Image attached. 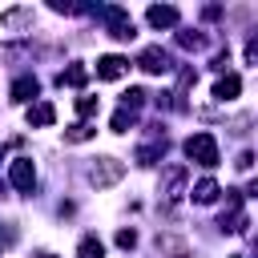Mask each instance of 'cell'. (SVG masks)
I'll return each mask as SVG.
<instances>
[{
    "mask_svg": "<svg viewBox=\"0 0 258 258\" xmlns=\"http://www.w3.org/2000/svg\"><path fill=\"white\" fill-rule=\"evenodd\" d=\"M189 194H194V202L210 206V202H218V194H222V189H218V181H214V177H202V181H198Z\"/></svg>",
    "mask_w": 258,
    "mask_h": 258,
    "instance_id": "obj_14",
    "label": "cell"
},
{
    "mask_svg": "<svg viewBox=\"0 0 258 258\" xmlns=\"http://www.w3.org/2000/svg\"><path fill=\"white\" fill-rule=\"evenodd\" d=\"M238 93H242V81H238L234 73H226V77H218V85H214V97H218V101H234Z\"/></svg>",
    "mask_w": 258,
    "mask_h": 258,
    "instance_id": "obj_10",
    "label": "cell"
},
{
    "mask_svg": "<svg viewBox=\"0 0 258 258\" xmlns=\"http://www.w3.org/2000/svg\"><path fill=\"white\" fill-rule=\"evenodd\" d=\"M36 258H56V254H48V250H44V254H36Z\"/></svg>",
    "mask_w": 258,
    "mask_h": 258,
    "instance_id": "obj_27",
    "label": "cell"
},
{
    "mask_svg": "<svg viewBox=\"0 0 258 258\" xmlns=\"http://www.w3.org/2000/svg\"><path fill=\"white\" fill-rule=\"evenodd\" d=\"M28 16H32V12H28V8H12V12H4V16H0V20H4V24H24V20H28Z\"/></svg>",
    "mask_w": 258,
    "mask_h": 258,
    "instance_id": "obj_20",
    "label": "cell"
},
{
    "mask_svg": "<svg viewBox=\"0 0 258 258\" xmlns=\"http://www.w3.org/2000/svg\"><path fill=\"white\" fill-rule=\"evenodd\" d=\"M89 177H93L97 189H109V185H117V181L125 177V165H121L117 157H97V165L89 169Z\"/></svg>",
    "mask_w": 258,
    "mask_h": 258,
    "instance_id": "obj_2",
    "label": "cell"
},
{
    "mask_svg": "<svg viewBox=\"0 0 258 258\" xmlns=\"http://www.w3.org/2000/svg\"><path fill=\"white\" fill-rule=\"evenodd\" d=\"M77 254H81V258H105V242L89 234V238H81V246H77Z\"/></svg>",
    "mask_w": 258,
    "mask_h": 258,
    "instance_id": "obj_16",
    "label": "cell"
},
{
    "mask_svg": "<svg viewBox=\"0 0 258 258\" xmlns=\"http://www.w3.org/2000/svg\"><path fill=\"white\" fill-rule=\"evenodd\" d=\"M137 64H141L145 73H153V77H161V73H169V69H173V64H169V56H165L157 44H149V48L137 56Z\"/></svg>",
    "mask_w": 258,
    "mask_h": 258,
    "instance_id": "obj_6",
    "label": "cell"
},
{
    "mask_svg": "<svg viewBox=\"0 0 258 258\" xmlns=\"http://www.w3.org/2000/svg\"><path fill=\"white\" fill-rule=\"evenodd\" d=\"M133 121H137V113H129V109H117L109 125H113V133H129V129H133Z\"/></svg>",
    "mask_w": 258,
    "mask_h": 258,
    "instance_id": "obj_18",
    "label": "cell"
},
{
    "mask_svg": "<svg viewBox=\"0 0 258 258\" xmlns=\"http://www.w3.org/2000/svg\"><path fill=\"white\" fill-rule=\"evenodd\" d=\"M8 181H12L16 189H24V194H32V185H36V165H32L28 157H16V161L8 165Z\"/></svg>",
    "mask_w": 258,
    "mask_h": 258,
    "instance_id": "obj_5",
    "label": "cell"
},
{
    "mask_svg": "<svg viewBox=\"0 0 258 258\" xmlns=\"http://www.w3.org/2000/svg\"><path fill=\"white\" fill-rule=\"evenodd\" d=\"M101 16H105V24H109V36H117V40H133V20H129L125 8L109 4V8H101Z\"/></svg>",
    "mask_w": 258,
    "mask_h": 258,
    "instance_id": "obj_4",
    "label": "cell"
},
{
    "mask_svg": "<svg viewBox=\"0 0 258 258\" xmlns=\"http://www.w3.org/2000/svg\"><path fill=\"white\" fill-rule=\"evenodd\" d=\"M145 20H149L153 28H173V24H177V8H169V4H153V8L145 12Z\"/></svg>",
    "mask_w": 258,
    "mask_h": 258,
    "instance_id": "obj_9",
    "label": "cell"
},
{
    "mask_svg": "<svg viewBox=\"0 0 258 258\" xmlns=\"http://www.w3.org/2000/svg\"><path fill=\"white\" fill-rule=\"evenodd\" d=\"M234 165H238V169H250V165H254V153H238V161H234Z\"/></svg>",
    "mask_w": 258,
    "mask_h": 258,
    "instance_id": "obj_25",
    "label": "cell"
},
{
    "mask_svg": "<svg viewBox=\"0 0 258 258\" xmlns=\"http://www.w3.org/2000/svg\"><path fill=\"white\" fill-rule=\"evenodd\" d=\"M185 157L198 161V165H206V169H214V165H218V141H214L210 133H194V137L185 141Z\"/></svg>",
    "mask_w": 258,
    "mask_h": 258,
    "instance_id": "obj_1",
    "label": "cell"
},
{
    "mask_svg": "<svg viewBox=\"0 0 258 258\" xmlns=\"http://www.w3.org/2000/svg\"><path fill=\"white\" fill-rule=\"evenodd\" d=\"M0 161H4V149H0Z\"/></svg>",
    "mask_w": 258,
    "mask_h": 258,
    "instance_id": "obj_28",
    "label": "cell"
},
{
    "mask_svg": "<svg viewBox=\"0 0 258 258\" xmlns=\"http://www.w3.org/2000/svg\"><path fill=\"white\" fill-rule=\"evenodd\" d=\"M36 93H40L36 77H20V81H12V101H20V105H24V101H32Z\"/></svg>",
    "mask_w": 258,
    "mask_h": 258,
    "instance_id": "obj_12",
    "label": "cell"
},
{
    "mask_svg": "<svg viewBox=\"0 0 258 258\" xmlns=\"http://www.w3.org/2000/svg\"><path fill=\"white\" fill-rule=\"evenodd\" d=\"M177 40H181V48H202V36L198 32H181Z\"/></svg>",
    "mask_w": 258,
    "mask_h": 258,
    "instance_id": "obj_23",
    "label": "cell"
},
{
    "mask_svg": "<svg viewBox=\"0 0 258 258\" xmlns=\"http://www.w3.org/2000/svg\"><path fill=\"white\" fill-rule=\"evenodd\" d=\"M125 73H129V60L117 56V52H109V56L97 60V77H105V81H117V77H125Z\"/></svg>",
    "mask_w": 258,
    "mask_h": 258,
    "instance_id": "obj_7",
    "label": "cell"
},
{
    "mask_svg": "<svg viewBox=\"0 0 258 258\" xmlns=\"http://www.w3.org/2000/svg\"><path fill=\"white\" fill-rule=\"evenodd\" d=\"M77 113H81V117H93V113H97V101H93V97H81V101H77Z\"/></svg>",
    "mask_w": 258,
    "mask_h": 258,
    "instance_id": "obj_22",
    "label": "cell"
},
{
    "mask_svg": "<svg viewBox=\"0 0 258 258\" xmlns=\"http://www.w3.org/2000/svg\"><path fill=\"white\" fill-rule=\"evenodd\" d=\"M185 177H189V173H185V165L165 169V177H161V194H165V198H177V194L185 189Z\"/></svg>",
    "mask_w": 258,
    "mask_h": 258,
    "instance_id": "obj_8",
    "label": "cell"
},
{
    "mask_svg": "<svg viewBox=\"0 0 258 258\" xmlns=\"http://www.w3.org/2000/svg\"><path fill=\"white\" fill-rule=\"evenodd\" d=\"M93 133H97L93 125H85V121H77V125H69V129H64V141H73V145H81V141H89Z\"/></svg>",
    "mask_w": 258,
    "mask_h": 258,
    "instance_id": "obj_17",
    "label": "cell"
},
{
    "mask_svg": "<svg viewBox=\"0 0 258 258\" xmlns=\"http://www.w3.org/2000/svg\"><path fill=\"white\" fill-rule=\"evenodd\" d=\"M218 226L230 230V234H242L246 230V214H242V194L238 189H226V210H222V222Z\"/></svg>",
    "mask_w": 258,
    "mask_h": 258,
    "instance_id": "obj_3",
    "label": "cell"
},
{
    "mask_svg": "<svg viewBox=\"0 0 258 258\" xmlns=\"http://www.w3.org/2000/svg\"><path fill=\"white\" fill-rule=\"evenodd\" d=\"M246 60L258 64V36H250V44H246Z\"/></svg>",
    "mask_w": 258,
    "mask_h": 258,
    "instance_id": "obj_24",
    "label": "cell"
},
{
    "mask_svg": "<svg viewBox=\"0 0 258 258\" xmlns=\"http://www.w3.org/2000/svg\"><path fill=\"white\" fill-rule=\"evenodd\" d=\"M117 246L121 250H133L137 246V230H117Z\"/></svg>",
    "mask_w": 258,
    "mask_h": 258,
    "instance_id": "obj_21",
    "label": "cell"
},
{
    "mask_svg": "<svg viewBox=\"0 0 258 258\" xmlns=\"http://www.w3.org/2000/svg\"><path fill=\"white\" fill-rule=\"evenodd\" d=\"M161 153H165V137H157V141L141 145V149H137V165H153V161H157Z\"/></svg>",
    "mask_w": 258,
    "mask_h": 258,
    "instance_id": "obj_15",
    "label": "cell"
},
{
    "mask_svg": "<svg viewBox=\"0 0 258 258\" xmlns=\"http://www.w3.org/2000/svg\"><path fill=\"white\" fill-rule=\"evenodd\" d=\"M250 194H254V198H258V177H254V181H250Z\"/></svg>",
    "mask_w": 258,
    "mask_h": 258,
    "instance_id": "obj_26",
    "label": "cell"
},
{
    "mask_svg": "<svg viewBox=\"0 0 258 258\" xmlns=\"http://www.w3.org/2000/svg\"><path fill=\"white\" fill-rule=\"evenodd\" d=\"M85 81H89V69H85V64H69V69L56 77V85H60V89H64V85H69V89H81Z\"/></svg>",
    "mask_w": 258,
    "mask_h": 258,
    "instance_id": "obj_11",
    "label": "cell"
},
{
    "mask_svg": "<svg viewBox=\"0 0 258 258\" xmlns=\"http://www.w3.org/2000/svg\"><path fill=\"white\" fill-rule=\"evenodd\" d=\"M145 105V89H129V93H121V109H129V113H137Z\"/></svg>",
    "mask_w": 258,
    "mask_h": 258,
    "instance_id": "obj_19",
    "label": "cell"
},
{
    "mask_svg": "<svg viewBox=\"0 0 258 258\" xmlns=\"http://www.w3.org/2000/svg\"><path fill=\"white\" fill-rule=\"evenodd\" d=\"M52 121H56V109H52L48 101H40V105H32V109H28V125L44 129V125H52Z\"/></svg>",
    "mask_w": 258,
    "mask_h": 258,
    "instance_id": "obj_13",
    "label": "cell"
}]
</instances>
